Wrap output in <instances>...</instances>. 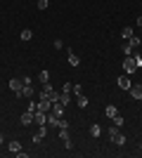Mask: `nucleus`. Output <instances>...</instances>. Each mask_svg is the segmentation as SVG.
I'll return each instance as SVG.
<instances>
[{"label":"nucleus","instance_id":"nucleus-1","mask_svg":"<svg viewBox=\"0 0 142 158\" xmlns=\"http://www.w3.org/2000/svg\"><path fill=\"white\" fill-rule=\"evenodd\" d=\"M109 139H111V144H116V146H123V144H126V135H121V130H118L116 125L109 130Z\"/></svg>","mask_w":142,"mask_h":158},{"label":"nucleus","instance_id":"nucleus-10","mask_svg":"<svg viewBox=\"0 0 142 158\" xmlns=\"http://www.w3.org/2000/svg\"><path fill=\"white\" fill-rule=\"evenodd\" d=\"M50 113H54L57 118H62V116H64V106H62L59 102H54V104H52V109H50Z\"/></svg>","mask_w":142,"mask_h":158},{"label":"nucleus","instance_id":"nucleus-18","mask_svg":"<svg viewBox=\"0 0 142 158\" xmlns=\"http://www.w3.org/2000/svg\"><path fill=\"white\" fill-rule=\"evenodd\" d=\"M121 35H123V38H126V40H128V38H133V35H135V31H133V26H126V28H123V31H121Z\"/></svg>","mask_w":142,"mask_h":158},{"label":"nucleus","instance_id":"nucleus-5","mask_svg":"<svg viewBox=\"0 0 142 158\" xmlns=\"http://www.w3.org/2000/svg\"><path fill=\"white\" fill-rule=\"evenodd\" d=\"M50 109H52V102H50L47 97H41V99H38V111L50 113Z\"/></svg>","mask_w":142,"mask_h":158},{"label":"nucleus","instance_id":"nucleus-9","mask_svg":"<svg viewBox=\"0 0 142 158\" xmlns=\"http://www.w3.org/2000/svg\"><path fill=\"white\" fill-rule=\"evenodd\" d=\"M7 151L12 153V156H17V153L21 151V144H19V142H17V139H12V142L7 144Z\"/></svg>","mask_w":142,"mask_h":158},{"label":"nucleus","instance_id":"nucleus-3","mask_svg":"<svg viewBox=\"0 0 142 158\" xmlns=\"http://www.w3.org/2000/svg\"><path fill=\"white\" fill-rule=\"evenodd\" d=\"M45 135H47V125H38V130L33 135V144H41L43 139H45Z\"/></svg>","mask_w":142,"mask_h":158},{"label":"nucleus","instance_id":"nucleus-8","mask_svg":"<svg viewBox=\"0 0 142 158\" xmlns=\"http://www.w3.org/2000/svg\"><path fill=\"white\" fill-rule=\"evenodd\" d=\"M118 87H121V90H130V87H133V80H130V76H128V73L118 78Z\"/></svg>","mask_w":142,"mask_h":158},{"label":"nucleus","instance_id":"nucleus-23","mask_svg":"<svg viewBox=\"0 0 142 158\" xmlns=\"http://www.w3.org/2000/svg\"><path fill=\"white\" fill-rule=\"evenodd\" d=\"M133 52H135V50H133L128 43H123V54H126V57H133Z\"/></svg>","mask_w":142,"mask_h":158},{"label":"nucleus","instance_id":"nucleus-15","mask_svg":"<svg viewBox=\"0 0 142 158\" xmlns=\"http://www.w3.org/2000/svg\"><path fill=\"white\" fill-rule=\"evenodd\" d=\"M116 113H118V109H116L114 104H107V109H104V116H107V118H114Z\"/></svg>","mask_w":142,"mask_h":158},{"label":"nucleus","instance_id":"nucleus-29","mask_svg":"<svg viewBox=\"0 0 142 158\" xmlns=\"http://www.w3.org/2000/svg\"><path fill=\"white\" fill-rule=\"evenodd\" d=\"M135 24H137V26L142 28V17H137V19H135Z\"/></svg>","mask_w":142,"mask_h":158},{"label":"nucleus","instance_id":"nucleus-12","mask_svg":"<svg viewBox=\"0 0 142 158\" xmlns=\"http://www.w3.org/2000/svg\"><path fill=\"white\" fill-rule=\"evenodd\" d=\"M128 92H130V97H133V99H142V85H133Z\"/></svg>","mask_w":142,"mask_h":158},{"label":"nucleus","instance_id":"nucleus-4","mask_svg":"<svg viewBox=\"0 0 142 158\" xmlns=\"http://www.w3.org/2000/svg\"><path fill=\"white\" fill-rule=\"evenodd\" d=\"M21 87H24V80H21V78H12V80H10V90H12V92L17 94V97H19Z\"/></svg>","mask_w":142,"mask_h":158},{"label":"nucleus","instance_id":"nucleus-13","mask_svg":"<svg viewBox=\"0 0 142 158\" xmlns=\"http://www.w3.org/2000/svg\"><path fill=\"white\" fill-rule=\"evenodd\" d=\"M31 38H33V31H31V28H24V31L19 33V40H21V43H28Z\"/></svg>","mask_w":142,"mask_h":158},{"label":"nucleus","instance_id":"nucleus-22","mask_svg":"<svg viewBox=\"0 0 142 158\" xmlns=\"http://www.w3.org/2000/svg\"><path fill=\"white\" fill-rule=\"evenodd\" d=\"M69 102H71V94H69V92H62V94H59V104H62V106H67Z\"/></svg>","mask_w":142,"mask_h":158},{"label":"nucleus","instance_id":"nucleus-2","mask_svg":"<svg viewBox=\"0 0 142 158\" xmlns=\"http://www.w3.org/2000/svg\"><path fill=\"white\" fill-rule=\"evenodd\" d=\"M123 71L128 73V76H133V73L137 71V64H135L133 57H126V59H123Z\"/></svg>","mask_w":142,"mask_h":158},{"label":"nucleus","instance_id":"nucleus-25","mask_svg":"<svg viewBox=\"0 0 142 158\" xmlns=\"http://www.w3.org/2000/svg\"><path fill=\"white\" fill-rule=\"evenodd\" d=\"M47 5H50V0H38V2H36L38 10H47Z\"/></svg>","mask_w":142,"mask_h":158},{"label":"nucleus","instance_id":"nucleus-26","mask_svg":"<svg viewBox=\"0 0 142 158\" xmlns=\"http://www.w3.org/2000/svg\"><path fill=\"white\" fill-rule=\"evenodd\" d=\"M111 120H114V125H116V127H121L123 123H126V120H123L121 116H118V113H116V116H114V118H111Z\"/></svg>","mask_w":142,"mask_h":158},{"label":"nucleus","instance_id":"nucleus-19","mask_svg":"<svg viewBox=\"0 0 142 158\" xmlns=\"http://www.w3.org/2000/svg\"><path fill=\"white\" fill-rule=\"evenodd\" d=\"M126 43H128V45L133 47V50H137V47H140V38H137V35H133V38H128V40H126Z\"/></svg>","mask_w":142,"mask_h":158},{"label":"nucleus","instance_id":"nucleus-28","mask_svg":"<svg viewBox=\"0 0 142 158\" xmlns=\"http://www.w3.org/2000/svg\"><path fill=\"white\" fill-rule=\"evenodd\" d=\"M62 47H64V43H62V40L57 38V40H54V50H62Z\"/></svg>","mask_w":142,"mask_h":158},{"label":"nucleus","instance_id":"nucleus-16","mask_svg":"<svg viewBox=\"0 0 142 158\" xmlns=\"http://www.w3.org/2000/svg\"><path fill=\"white\" fill-rule=\"evenodd\" d=\"M76 104L81 106V109H85V106H88V97H85V94H76Z\"/></svg>","mask_w":142,"mask_h":158},{"label":"nucleus","instance_id":"nucleus-21","mask_svg":"<svg viewBox=\"0 0 142 158\" xmlns=\"http://www.w3.org/2000/svg\"><path fill=\"white\" fill-rule=\"evenodd\" d=\"M38 80H41V83H50V71H45V69H43V71L38 73Z\"/></svg>","mask_w":142,"mask_h":158},{"label":"nucleus","instance_id":"nucleus-27","mask_svg":"<svg viewBox=\"0 0 142 158\" xmlns=\"http://www.w3.org/2000/svg\"><path fill=\"white\" fill-rule=\"evenodd\" d=\"M59 137H62V142L69 139V127H59Z\"/></svg>","mask_w":142,"mask_h":158},{"label":"nucleus","instance_id":"nucleus-6","mask_svg":"<svg viewBox=\"0 0 142 158\" xmlns=\"http://www.w3.org/2000/svg\"><path fill=\"white\" fill-rule=\"evenodd\" d=\"M33 123L36 125H47V113L45 111H36L33 113Z\"/></svg>","mask_w":142,"mask_h":158},{"label":"nucleus","instance_id":"nucleus-17","mask_svg":"<svg viewBox=\"0 0 142 158\" xmlns=\"http://www.w3.org/2000/svg\"><path fill=\"white\" fill-rule=\"evenodd\" d=\"M78 64H81V57H76L74 52H69V66H74V69H76Z\"/></svg>","mask_w":142,"mask_h":158},{"label":"nucleus","instance_id":"nucleus-11","mask_svg":"<svg viewBox=\"0 0 142 158\" xmlns=\"http://www.w3.org/2000/svg\"><path fill=\"white\" fill-rule=\"evenodd\" d=\"M19 123H21V125H31V123H33V113H31V111H26V113H21V118H19Z\"/></svg>","mask_w":142,"mask_h":158},{"label":"nucleus","instance_id":"nucleus-30","mask_svg":"<svg viewBox=\"0 0 142 158\" xmlns=\"http://www.w3.org/2000/svg\"><path fill=\"white\" fill-rule=\"evenodd\" d=\"M0 144H2V135H0Z\"/></svg>","mask_w":142,"mask_h":158},{"label":"nucleus","instance_id":"nucleus-24","mask_svg":"<svg viewBox=\"0 0 142 158\" xmlns=\"http://www.w3.org/2000/svg\"><path fill=\"white\" fill-rule=\"evenodd\" d=\"M26 111L36 113V111H38V102H33V99H31V102H28V109H26Z\"/></svg>","mask_w":142,"mask_h":158},{"label":"nucleus","instance_id":"nucleus-14","mask_svg":"<svg viewBox=\"0 0 142 158\" xmlns=\"http://www.w3.org/2000/svg\"><path fill=\"white\" fill-rule=\"evenodd\" d=\"M59 120L62 118H57L54 113H47V125H50V127H59Z\"/></svg>","mask_w":142,"mask_h":158},{"label":"nucleus","instance_id":"nucleus-20","mask_svg":"<svg viewBox=\"0 0 142 158\" xmlns=\"http://www.w3.org/2000/svg\"><path fill=\"white\" fill-rule=\"evenodd\" d=\"M90 135H93V137H100V135H102V127L97 125V123H93V125H90Z\"/></svg>","mask_w":142,"mask_h":158},{"label":"nucleus","instance_id":"nucleus-7","mask_svg":"<svg viewBox=\"0 0 142 158\" xmlns=\"http://www.w3.org/2000/svg\"><path fill=\"white\" fill-rule=\"evenodd\" d=\"M33 94H36V92H33V83H28V85H24V87H21L19 97H24V99H26V97H28V99H33Z\"/></svg>","mask_w":142,"mask_h":158}]
</instances>
